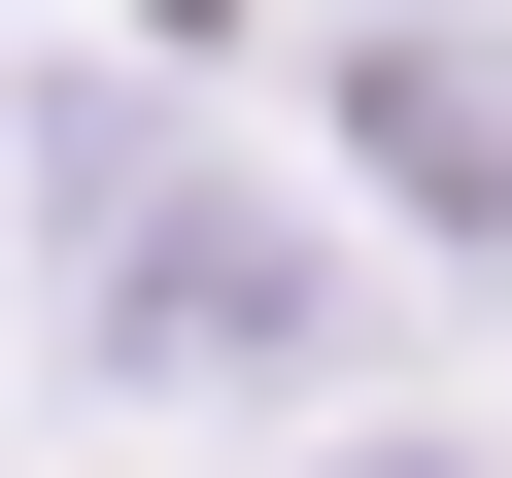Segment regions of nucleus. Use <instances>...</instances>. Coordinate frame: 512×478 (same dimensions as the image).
<instances>
[{
  "label": "nucleus",
  "mask_w": 512,
  "mask_h": 478,
  "mask_svg": "<svg viewBox=\"0 0 512 478\" xmlns=\"http://www.w3.org/2000/svg\"><path fill=\"white\" fill-rule=\"evenodd\" d=\"M342 137H376L444 239H512V69H478V35H342Z\"/></svg>",
  "instance_id": "obj_2"
},
{
  "label": "nucleus",
  "mask_w": 512,
  "mask_h": 478,
  "mask_svg": "<svg viewBox=\"0 0 512 478\" xmlns=\"http://www.w3.org/2000/svg\"><path fill=\"white\" fill-rule=\"evenodd\" d=\"M342 478H478V444H342Z\"/></svg>",
  "instance_id": "obj_3"
},
{
  "label": "nucleus",
  "mask_w": 512,
  "mask_h": 478,
  "mask_svg": "<svg viewBox=\"0 0 512 478\" xmlns=\"http://www.w3.org/2000/svg\"><path fill=\"white\" fill-rule=\"evenodd\" d=\"M103 342H137V376H308L342 274H308L274 205H137V239H103Z\"/></svg>",
  "instance_id": "obj_1"
}]
</instances>
